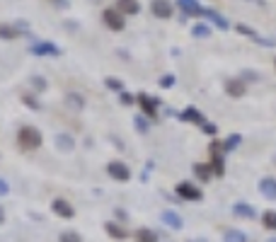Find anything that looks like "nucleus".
I'll return each instance as SVG.
<instances>
[{"label":"nucleus","mask_w":276,"mask_h":242,"mask_svg":"<svg viewBox=\"0 0 276 242\" xmlns=\"http://www.w3.org/2000/svg\"><path fill=\"white\" fill-rule=\"evenodd\" d=\"M41 131L37 126H22L17 133V143L22 150H37L41 146Z\"/></svg>","instance_id":"f257e3e1"},{"label":"nucleus","mask_w":276,"mask_h":242,"mask_svg":"<svg viewBox=\"0 0 276 242\" xmlns=\"http://www.w3.org/2000/svg\"><path fill=\"white\" fill-rule=\"evenodd\" d=\"M107 172H109L111 179H116V182H129L131 179L129 165L121 162V160H111V162H107Z\"/></svg>","instance_id":"f03ea898"},{"label":"nucleus","mask_w":276,"mask_h":242,"mask_svg":"<svg viewBox=\"0 0 276 242\" xmlns=\"http://www.w3.org/2000/svg\"><path fill=\"white\" fill-rule=\"evenodd\" d=\"M102 19H104V24L109 27L111 32H121V29L126 27V19H124V15H121L119 10H111V7H107V10L102 12Z\"/></svg>","instance_id":"7ed1b4c3"},{"label":"nucleus","mask_w":276,"mask_h":242,"mask_svg":"<svg viewBox=\"0 0 276 242\" xmlns=\"http://www.w3.org/2000/svg\"><path fill=\"white\" fill-rule=\"evenodd\" d=\"M175 191H177V196L184 199V201H201V196H203L201 189H199V186H194L191 182H180Z\"/></svg>","instance_id":"20e7f679"},{"label":"nucleus","mask_w":276,"mask_h":242,"mask_svg":"<svg viewBox=\"0 0 276 242\" xmlns=\"http://www.w3.org/2000/svg\"><path fill=\"white\" fill-rule=\"evenodd\" d=\"M29 54H34V56H61V49L51 41H34L29 46Z\"/></svg>","instance_id":"39448f33"},{"label":"nucleus","mask_w":276,"mask_h":242,"mask_svg":"<svg viewBox=\"0 0 276 242\" xmlns=\"http://www.w3.org/2000/svg\"><path fill=\"white\" fill-rule=\"evenodd\" d=\"M136 102L141 104L143 116H158V112H155V107H158V97H150V94L141 92V94H136Z\"/></svg>","instance_id":"423d86ee"},{"label":"nucleus","mask_w":276,"mask_h":242,"mask_svg":"<svg viewBox=\"0 0 276 242\" xmlns=\"http://www.w3.org/2000/svg\"><path fill=\"white\" fill-rule=\"evenodd\" d=\"M150 12L160 19H170L172 17V5H170V0H153L150 2Z\"/></svg>","instance_id":"0eeeda50"},{"label":"nucleus","mask_w":276,"mask_h":242,"mask_svg":"<svg viewBox=\"0 0 276 242\" xmlns=\"http://www.w3.org/2000/svg\"><path fill=\"white\" fill-rule=\"evenodd\" d=\"M177 5H180V10L186 17H201V12H203L199 0H177Z\"/></svg>","instance_id":"6e6552de"},{"label":"nucleus","mask_w":276,"mask_h":242,"mask_svg":"<svg viewBox=\"0 0 276 242\" xmlns=\"http://www.w3.org/2000/svg\"><path fill=\"white\" fill-rule=\"evenodd\" d=\"M225 92L230 94L233 99L245 97V80H240V78H230V80H225Z\"/></svg>","instance_id":"1a4fd4ad"},{"label":"nucleus","mask_w":276,"mask_h":242,"mask_svg":"<svg viewBox=\"0 0 276 242\" xmlns=\"http://www.w3.org/2000/svg\"><path fill=\"white\" fill-rule=\"evenodd\" d=\"M56 216H61V218H73L75 216V208L66 199H54V204H51Z\"/></svg>","instance_id":"9d476101"},{"label":"nucleus","mask_w":276,"mask_h":242,"mask_svg":"<svg viewBox=\"0 0 276 242\" xmlns=\"http://www.w3.org/2000/svg\"><path fill=\"white\" fill-rule=\"evenodd\" d=\"M201 17H206V19H211L218 29H228L230 27V22L223 17L221 12H216V10H211V7H203V12H201Z\"/></svg>","instance_id":"9b49d317"},{"label":"nucleus","mask_w":276,"mask_h":242,"mask_svg":"<svg viewBox=\"0 0 276 242\" xmlns=\"http://www.w3.org/2000/svg\"><path fill=\"white\" fill-rule=\"evenodd\" d=\"M116 10L121 15H138L141 12V2L138 0H116Z\"/></svg>","instance_id":"f8f14e48"},{"label":"nucleus","mask_w":276,"mask_h":242,"mask_svg":"<svg viewBox=\"0 0 276 242\" xmlns=\"http://www.w3.org/2000/svg\"><path fill=\"white\" fill-rule=\"evenodd\" d=\"M259 191L267 196V199H276V179L274 177H264V179H259Z\"/></svg>","instance_id":"ddd939ff"},{"label":"nucleus","mask_w":276,"mask_h":242,"mask_svg":"<svg viewBox=\"0 0 276 242\" xmlns=\"http://www.w3.org/2000/svg\"><path fill=\"white\" fill-rule=\"evenodd\" d=\"M160 218H163V223H165L167 228H172V230H182L184 228V221L180 218V213H175V211H165Z\"/></svg>","instance_id":"4468645a"},{"label":"nucleus","mask_w":276,"mask_h":242,"mask_svg":"<svg viewBox=\"0 0 276 242\" xmlns=\"http://www.w3.org/2000/svg\"><path fill=\"white\" fill-rule=\"evenodd\" d=\"M104 233L109 235L111 240H126V238H129V233H126L121 225L111 223V221H107V223H104Z\"/></svg>","instance_id":"2eb2a0df"},{"label":"nucleus","mask_w":276,"mask_h":242,"mask_svg":"<svg viewBox=\"0 0 276 242\" xmlns=\"http://www.w3.org/2000/svg\"><path fill=\"white\" fill-rule=\"evenodd\" d=\"M54 143H56V148L63 150V153H71V150L75 148L73 136H68V133H58V136L54 138Z\"/></svg>","instance_id":"dca6fc26"},{"label":"nucleus","mask_w":276,"mask_h":242,"mask_svg":"<svg viewBox=\"0 0 276 242\" xmlns=\"http://www.w3.org/2000/svg\"><path fill=\"white\" fill-rule=\"evenodd\" d=\"M180 121H194V124H203V114L196 109V107H186L184 112H180L177 116Z\"/></svg>","instance_id":"f3484780"},{"label":"nucleus","mask_w":276,"mask_h":242,"mask_svg":"<svg viewBox=\"0 0 276 242\" xmlns=\"http://www.w3.org/2000/svg\"><path fill=\"white\" fill-rule=\"evenodd\" d=\"M233 213H235V216H240V218H255V216H257L255 206L245 204V201H240V204L233 206Z\"/></svg>","instance_id":"a211bd4d"},{"label":"nucleus","mask_w":276,"mask_h":242,"mask_svg":"<svg viewBox=\"0 0 276 242\" xmlns=\"http://www.w3.org/2000/svg\"><path fill=\"white\" fill-rule=\"evenodd\" d=\"M194 174H196V179L208 182V179L213 177V167H211V165H206V162H196V165H194Z\"/></svg>","instance_id":"6ab92c4d"},{"label":"nucleus","mask_w":276,"mask_h":242,"mask_svg":"<svg viewBox=\"0 0 276 242\" xmlns=\"http://www.w3.org/2000/svg\"><path fill=\"white\" fill-rule=\"evenodd\" d=\"M0 39H2V41L17 39V29H15L12 24H7V22H0Z\"/></svg>","instance_id":"aec40b11"},{"label":"nucleus","mask_w":276,"mask_h":242,"mask_svg":"<svg viewBox=\"0 0 276 242\" xmlns=\"http://www.w3.org/2000/svg\"><path fill=\"white\" fill-rule=\"evenodd\" d=\"M136 242H158V233L155 230H148V228H141L136 233Z\"/></svg>","instance_id":"412c9836"},{"label":"nucleus","mask_w":276,"mask_h":242,"mask_svg":"<svg viewBox=\"0 0 276 242\" xmlns=\"http://www.w3.org/2000/svg\"><path fill=\"white\" fill-rule=\"evenodd\" d=\"M240 141H242V136H240V133H230V136H228V141H223V153L235 150L240 146Z\"/></svg>","instance_id":"4be33fe9"},{"label":"nucleus","mask_w":276,"mask_h":242,"mask_svg":"<svg viewBox=\"0 0 276 242\" xmlns=\"http://www.w3.org/2000/svg\"><path fill=\"white\" fill-rule=\"evenodd\" d=\"M262 225H264L267 230H274V233H276V211H264V216H262Z\"/></svg>","instance_id":"5701e85b"},{"label":"nucleus","mask_w":276,"mask_h":242,"mask_svg":"<svg viewBox=\"0 0 276 242\" xmlns=\"http://www.w3.org/2000/svg\"><path fill=\"white\" fill-rule=\"evenodd\" d=\"M66 104H68V107H73V109H83L85 99H83V97H80L78 92H71L68 97H66Z\"/></svg>","instance_id":"b1692460"},{"label":"nucleus","mask_w":276,"mask_h":242,"mask_svg":"<svg viewBox=\"0 0 276 242\" xmlns=\"http://www.w3.org/2000/svg\"><path fill=\"white\" fill-rule=\"evenodd\" d=\"M213 177H223L225 174V165H223V155H213Z\"/></svg>","instance_id":"393cba45"},{"label":"nucleus","mask_w":276,"mask_h":242,"mask_svg":"<svg viewBox=\"0 0 276 242\" xmlns=\"http://www.w3.org/2000/svg\"><path fill=\"white\" fill-rule=\"evenodd\" d=\"M191 34L196 39H208L211 37V27H208V24H196V27L191 29Z\"/></svg>","instance_id":"a878e982"},{"label":"nucleus","mask_w":276,"mask_h":242,"mask_svg":"<svg viewBox=\"0 0 276 242\" xmlns=\"http://www.w3.org/2000/svg\"><path fill=\"white\" fill-rule=\"evenodd\" d=\"M225 242H247V235L240 230H228L225 233Z\"/></svg>","instance_id":"bb28decb"},{"label":"nucleus","mask_w":276,"mask_h":242,"mask_svg":"<svg viewBox=\"0 0 276 242\" xmlns=\"http://www.w3.org/2000/svg\"><path fill=\"white\" fill-rule=\"evenodd\" d=\"M133 126H136V131H138L141 136H148V121H146V116H136V119H133Z\"/></svg>","instance_id":"cd10ccee"},{"label":"nucleus","mask_w":276,"mask_h":242,"mask_svg":"<svg viewBox=\"0 0 276 242\" xmlns=\"http://www.w3.org/2000/svg\"><path fill=\"white\" fill-rule=\"evenodd\" d=\"M104 85H107L109 90H116V92H124V82H121L119 78H107V80H104Z\"/></svg>","instance_id":"c85d7f7f"},{"label":"nucleus","mask_w":276,"mask_h":242,"mask_svg":"<svg viewBox=\"0 0 276 242\" xmlns=\"http://www.w3.org/2000/svg\"><path fill=\"white\" fill-rule=\"evenodd\" d=\"M22 102H24V104H27L29 109H39V107H41L37 97H34V94H29V92H24V94H22Z\"/></svg>","instance_id":"c756f323"},{"label":"nucleus","mask_w":276,"mask_h":242,"mask_svg":"<svg viewBox=\"0 0 276 242\" xmlns=\"http://www.w3.org/2000/svg\"><path fill=\"white\" fill-rule=\"evenodd\" d=\"M58 240L61 242H83V238H80L78 233H73V230H66V233H61Z\"/></svg>","instance_id":"7c9ffc66"},{"label":"nucleus","mask_w":276,"mask_h":242,"mask_svg":"<svg viewBox=\"0 0 276 242\" xmlns=\"http://www.w3.org/2000/svg\"><path fill=\"white\" fill-rule=\"evenodd\" d=\"M235 29H238L240 34H245V37H250V39H257V37H259L257 32H255V29H252V27H247V24H238V27H235Z\"/></svg>","instance_id":"2f4dec72"},{"label":"nucleus","mask_w":276,"mask_h":242,"mask_svg":"<svg viewBox=\"0 0 276 242\" xmlns=\"http://www.w3.org/2000/svg\"><path fill=\"white\" fill-rule=\"evenodd\" d=\"M201 129H203V133H206V136H216V133H218L216 124H208V121H203V124H201Z\"/></svg>","instance_id":"473e14b6"},{"label":"nucleus","mask_w":276,"mask_h":242,"mask_svg":"<svg viewBox=\"0 0 276 242\" xmlns=\"http://www.w3.org/2000/svg\"><path fill=\"white\" fill-rule=\"evenodd\" d=\"M119 102H121V104H133L136 97H133L131 92H119Z\"/></svg>","instance_id":"72a5a7b5"},{"label":"nucleus","mask_w":276,"mask_h":242,"mask_svg":"<svg viewBox=\"0 0 276 242\" xmlns=\"http://www.w3.org/2000/svg\"><path fill=\"white\" fill-rule=\"evenodd\" d=\"M175 85V75H165V78H160V87H172Z\"/></svg>","instance_id":"f704fd0d"},{"label":"nucleus","mask_w":276,"mask_h":242,"mask_svg":"<svg viewBox=\"0 0 276 242\" xmlns=\"http://www.w3.org/2000/svg\"><path fill=\"white\" fill-rule=\"evenodd\" d=\"M32 85H34L37 90H44V87H46V80H44V78H39V75H34V78H32Z\"/></svg>","instance_id":"c9c22d12"},{"label":"nucleus","mask_w":276,"mask_h":242,"mask_svg":"<svg viewBox=\"0 0 276 242\" xmlns=\"http://www.w3.org/2000/svg\"><path fill=\"white\" fill-rule=\"evenodd\" d=\"M10 194V184L5 179H0V196H7Z\"/></svg>","instance_id":"e433bc0d"},{"label":"nucleus","mask_w":276,"mask_h":242,"mask_svg":"<svg viewBox=\"0 0 276 242\" xmlns=\"http://www.w3.org/2000/svg\"><path fill=\"white\" fill-rule=\"evenodd\" d=\"M15 29H17V32H27V29H29V24H27L24 19H17V22H15Z\"/></svg>","instance_id":"4c0bfd02"},{"label":"nucleus","mask_w":276,"mask_h":242,"mask_svg":"<svg viewBox=\"0 0 276 242\" xmlns=\"http://www.w3.org/2000/svg\"><path fill=\"white\" fill-rule=\"evenodd\" d=\"M114 213H116V218H119V221H126V218H129V213H126L124 208H116Z\"/></svg>","instance_id":"58836bf2"},{"label":"nucleus","mask_w":276,"mask_h":242,"mask_svg":"<svg viewBox=\"0 0 276 242\" xmlns=\"http://www.w3.org/2000/svg\"><path fill=\"white\" fill-rule=\"evenodd\" d=\"M0 223H5V211L0 208Z\"/></svg>","instance_id":"ea45409f"},{"label":"nucleus","mask_w":276,"mask_h":242,"mask_svg":"<svg viewBox=\"0 0 276 242\" xmlns=\"http://www.w3.org/2000/svg\"><path fill=\"white\" fill-rule=\"evenodd\" d=\"M267 242H276V238H269V240H267Z\"/></svg>","instance_id":"a19ab883"},{"label":"nucleus","mask_w":276,"mask_h":242,"mask_svg":"<svg viewBox=\"0 0 276 242\" xmlns=\"http://www.w3.org/2000/svg\"><path fill=\"white\" fill-rule=\"evenodd\" d=\"M274 68H276V58H274Z\"/></svg>","instance_id":"79ce46f5"}]
</instances>
